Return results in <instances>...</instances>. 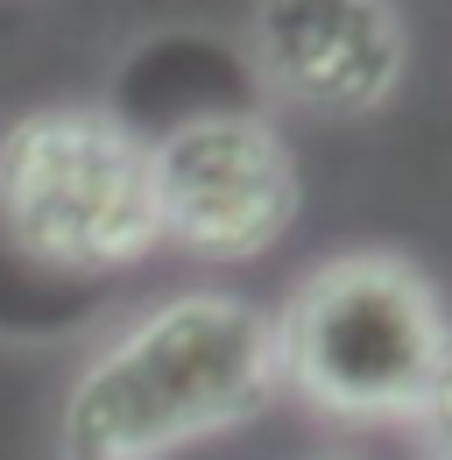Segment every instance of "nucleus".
I'll return each instance as SVG.
<instances>
[{"mask_svg": "<svg viewBox=\"0 0 452 460\" xmlns=\"http://www.w3.org/2000/svg\"><path fill=\"white\" fill-rule=\"evenodd\" d=\"M276 390L269 312L226 290H191L92 354L64 403V460H163L262 418Z\"/></svg>", "mask_w": 452, "mask_h": 460, "instance_id": "obj_1", "label": "nucleus"}, {"mask_svg": "<svg viewBox=\"0 0 452 460\" xmlns=\"http://www.w3.org/2000/svg\"><path fill=\"white\" fill-rule=\"evenodd\" d=\"M269 333L282 390L339 425H410L452 347L439 290L389 248H353L297 277Z\"/></svg>", "mask_w": 452, "mask_h": 460, "instance_id": "obj_2", "label": "nucleus"}, {"mask_svg": "<svg viewBox=\"0 0 452 460\" xmlns=\"http://www.w3.org/2000/svg\"><path fill=\"white\" fill-rule=\"evenodd\" d=\"M0 234L56 277H107L163 248L149 142L107 107H43L0 135Z\"/></svg>", "mask_w": 452, "mask_h": 460, "instance_id": "obj_3", "label": "nucleus"}, {"mask_svg": "<svg viewBox=\"0 0 452 460\" xmlns=\"http://www.w3.org/2000/svg\"><path fill=\"white\" fill-rule=\"evenodd\" d=\"M156 227L184 255L255 262L297 220V164L262 114H191L149 142Z\"/></svg>", "mask_w": 452, "mask_h": 460, "instance_id": "obj_4", "label": "nucleus"}, {"mask_svg": "<svg viewBox=\"0 0 452 460\" xmlns=\"http://www.w3.org/2000/svg\"><path fill=\"white\" fill-rule=\"evenodd\" d=\"M403 14L389 0H255V64L269 93L326 120L382 114L403 85Z\"/></svg>", "mask_w": 452, "mask_h": 460, "instance_id": "obj_5", "label": "nucleus"}, {"mask_svg": "<svg viewBox=\"0 0 452 460\" xmlns=\"http://www.w3.org/2000/svg\"><path fill=\"white\" fill-rule=\"evenodd\" d=\"M410 432H417L424 460H452V347L439 361V376H431V390H424V403L410 411Z\"/></svg>", "mask_w": 452, "mask_h": 460, "instance_id": "obj_6", "label": "nucleus"}]
</instances>
